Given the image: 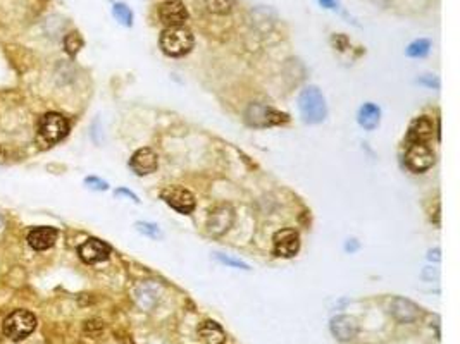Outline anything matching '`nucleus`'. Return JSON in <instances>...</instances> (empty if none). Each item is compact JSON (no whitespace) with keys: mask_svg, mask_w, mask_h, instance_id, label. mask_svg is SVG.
<instances>
[{"mask_svg":"<svg viewBox=\"0 0 460 344\" xmlns=\"http://www.w3.org/2000/svg\"><path fill=\"white\" fill-rule=\"evenodd\" d=\"M85 185H87L90 190H94V192H105V190L109 188L107 183L102 181L100 178H94V176L85 179Z\"/></svg>","mask_w":460,"mask_h":344,"instance_id":"obj_25","label":"nucleus"},{"mask_svg":"<svg viewBox=\"0 0 460 344\" xmlns=\"http://www.w3.org/2000/svg\"><path fill=\"white\" fill-rule=\"evenodd\" d=\"M234 222V210L230 205L223 203L210 210L209 217H207V231L212 236H223L224 233L231 229Z\"/></svg>","mask_w":460,"mask_h":344,"instance_id":"obj_7","label":"nucleus"},{"mask_svg":"<svg viewBox=\"0 0 460 344\" xmlns=\"http://www.w3.org/2000/svg\"><path fill=\"white\" fill-rule=\"evenodd\" d=\"M381 111L374 104H364L359 111V124L367 131H373L380 124Z\"/></svg>","mask_w":460,"mask_h":344,"instance_id":"obj_17","label":"nucleus"},{"mask_svg":"<svg viewBox=\"0 0 460 344\" xmlns=\"http://www.w3.org/2000/svg\"><path fill=\"white\" fill-rule=\"evenodd\" d=\"M199 336L202 337V341L206 344H224V341H226V332L214 320H206L199 327Z\"/></svg>","mask_w":460,"mask_h":344,"instance_id":"obj_16","label":"nucleus"},{"mask_svg":"<svg viewBox=\"0 0 460 344\" xmlns=\"http://www.w3.org/2000/svg\"><path fill=\"white\" fill-rule=\"evenodd\" d=\"M318 4L321 5V8L329 9V11H336V9H340V0H318Z\"/></svg>","mask_w":460,"mask_h":344,"instance_id":"obj_26","label":"nucleus"},{"mask_svg":"<svg viewBox=\"0 0 460 344\" xmlns=\"http://www.w3.org/2000/svg\"><path fill=\"white\" fill-rule=\"evenodd\" d=\"M206 8L210 14L216 16H226L231 12V0H206Z\"/></svg>","mask_w":460,"mask_h":344,"instance_id":"obj_21","label":"nucleus"},{"mask_svg":"<svg viewBox=\"0 0 460 344\" xmlns=\"http://www.w3.org/2000/svg\"><path fill=\"white\" fill-rule=\"evenodd\" d=\"M135 227H136V231H138V233L145 234V236H149V238H153V240H159V238H162L161 229H159V226H155V224L136 222Z\"/></svg>","mask_w":460,"mask_h":344,"instance_id":"obj_23","label":"nucleus"},{"mask_svg":"<svg viewBox=\"0 0 460 344\" xmlns=\"http://www.w3.org/2000/svg\"><path fill=\"white\" fill-rule=\"evenodd\" d=\"M78 253H80L81 260L87 262V264H98V262L107 260L109 255H111V248H109V244H105L104 241L91 238V240L85 241V243L81 244Z\"/></svg>","mask_w":460,"mask_h":344,"instance_id":"obj_11","label":"nucleus"},{"mask_svg":"<svg viewBox=\"0 0 460 344\" xmlns=\"http://www.w3.org/2000/svg\"><path fill=\"white\" fill-rule=\"evenodd\" d=\"M159 19L166 28L183 26L188 19V11H186L182 0H166L159 5Z\"/></svg>","mask_w":460,"mask_h":344,"instance_id":"obj_8","label":"nucleus"},{"mask_svg":"<svg viewBox=\"0 0 460 344\" xmlns=\"http://www.w3.org/2000/svg\"><path fill=\"white\" fill-rule=\"evenodd\" d=\"M112 16H114L116 21H118L121 26H124V28H131L133 26V19H135V16H133V11L124 4V2H116V4L112 5Z\"/></svg>","mask_w":460,"mask_h":344,"instance_id":"obj_19","label":"nucleus"},{"mask_svg":"<svg viewBox=\"0 0 460 344\" xmlns=\"http://www.w3.org/2000/svg\"><path fill=\"white\" fill-rule=\"evenodd\" d=\"M67 133H69V124H67L66 117H63L61 114H56V112H49L40 121L36 139H39L40 146L49 148V146L56 145L61 139L66 138Z\"/></svg>","mask_w":460,"mask_h":344,"instance_id":"obj_3","label":"nucleus"},{"mask_svg":"<svg viewBox=\"0 0 460 344\" xmlns=\"http://www.w3.org/2000/svg\"><path fill=\"white\" fill-rule=\"evenodd\" d=\"M116 195H124V196H128V198H131L133 202H136V203L140 202V200H138V196H136L135 193L128 192V190H118V192H116Z\"/></svg>","mask_w":460,"mask_h":344,"instance_id":"obj_27","label":"nucleus"},{"mask_svg":"<svg viewBox=\"0 0 460 344\" xmlns=\"http://www.w3.org/2000/svg\"><path fill=\"white\" fill-rule=\"evenodd\" d=\"M36 319L28 310H16L4 320V334L12 341H23L35 330Z\"/></svg>","mask_w":460,"mask_h":344,"instance_id":"obj_4","label":"nucleus"},{"mask_svg":"<svg viewBox=\"0 0 460 344\" xmlns=\"http://www.w3.org/2000/svg\"><path fill=\"white\" fill-rule=\"evenodd\" d=\"M129 167L133 169V172L138 176H146L155 172V169L159 167V159L157 153L150 148H140L133 153L131 160H129Z\"/></svg>","mask_w":460,"mask_h":344,"instance_id":"obj_10","label":"nucleus"},{"mask_svg":"<svg viewBox=\"0 0 460 344\" xmlns=\"http://www.w3.org/2000/svg\"><path fill=\"white\" fill-rule=\"evenodd\" d=\"M405 165L414 172H424L435 165V152L426 143L407 145L405 152Z\"/></svg>","mask_w":460,"mask_h":344,"instance_id":"obj_5","label":"nucleus"},{"mask_svg":"<svg viewBox=\"0 0 460 344\" xmlns=\"http://www.w3.org/2000/svg\"><path fill=\"white\" fill-rule=\"evenodd\" d=\"M161 198L171 209H175L179 214H185V216L193 212V209H195V196L182 186H166L161 192Z\"/></svg>","mask_w":460,"mask_h":344,"instance_id":"obj_6","label":"nucleus"},{"mask_svg":"<svg viewBox=\"0 0 460 344\" xmlns=\"http://www.w3.org/2000/svg\"><path fill=\"white\" fill-rule=\"evenodd\" d=\"M298 107L303 121L309 124H319L326 119V102L318 87H307L298 98Z\"/></svg>","mask_w":460,"mask_h":344,"instance_id":"obj_2","label":"nucleus"},{"mask_svg":"<svg viewBox=\"0 0 460 344\" xmlns=\"http://www.w3.org/2000/svg\"><path fill=\"white\" fill-rule=\"evenodd\" d=\"M81 47H83V38H81L80 33L73 32L69 35H66V38H64V49H66V52L69 56H76L81 50Z\"/></svg>","mask_w":460,"mask_h":344,"instance_id":"obj_22","label":"nucleus"},{"mask_svg":"<svg viewBox=\"0 0 460 344\" xmlns=\"http://www.w3.org/2000/svg\"><path fill=\"white\" fill-rule=\"evenodd\" d=\"M161 49L169 57H183L193 49V35L185 26H171L161 33Z\"/></svg>","mask_w":460,"mask_h":344,"instance_id":"obj_1","label":"nucleus"},{"mask_svg":"<svg viewBox=\"0 0 460 344\" xmlns=\"http://www.w3.org/2000/svg\"><path fill=\"white\" fill-rule=\"evenodd\" d=\"M248 114H254V119H248L254 126H257L259 119H262L259 126H271V124H281V122L288 121V115L279 114V112L272 111V108L264 107V105H252L248 108Z\"/></svg>","mask_w":460,"mask_h":344,"instance_id":"obj_14","label":"nucleus"},{"mask_svg":"<svg viewBox=\"0 0 460 344\" xmlns=\"http://www.w3.org/2000/svg\"><path fill=\"white\" fill-rule=\"evenodd\" d=\"M429 49H431V42H429V40H426V38H419V40H414V42H412L410 45L407 47L405 54H407L408 57L419 59V57L428 56Z\"/></svg>","mask_w":460,"mask_h":344,"instance_id":"obj_20","label":"nucleus"},{"mask_svg":"<svg viewBox=\"0 0 460 344\" xmlns=\"http://www.w3.org/2000/svg\"><path fill=\"white\" fill-rule=\"evenodd\" d=\"M331 330L340 341H349V339H353V337H355L357 330H359V325H357V322H355V319H353V317L342 315V317H336V319L333 320Z\"/></svg>","mask_w":460,"mask_h":344,"instance_id":"obj_15","label":"nucleus"},{"mask_svg":"<svg viewBox=\"0 0 460 344\" xmlns=\"http://www.w3.org/2000/svg\"><path fill=\"white\" fill-rule=\"evenodd\" d=\"M274 255L283 258H292L300 250V236L295 229H281L272 238Z\"/></svg>","mask_w":460,"mask_h":344,"instance_id":"obj_9","label":"nucleus"},{"mask_svg":"<svg viewBox=\"0 0 460 344\" xmlns=\"http://www.w3.org/2000/svg\"><path fill=\"white\" fill-rule=\"evenodd\" d=\"M56 241L57 229H54V227H35L28 234V243L33 250H49L56 244Z\"/></svg>","mask_w":460,"mask_h":344,"instance_id":"obj_13","label":"nucleus"},{"mask_svg":"<svg viewBox=\"0 0 460 344\" xmlns=\"http://www.w3.org/2000/svg\"><path fill=\"white\" fill-rule=\"evenodd\" d=\"M432 122L431 119L426 117V115H421V117L414 119L408 126L407 136H405V143L407 145H414V143H426L432 138Z\"/></svg>","mask_w":460,"mask_h":344,"instance_id":"obj_12","label":"nucleus"},{"mask_svg":"<svg viewBox=\"0 0 460 344\" xmlns=\"http://www.w3.org/2000/svg\"><path fill=\"white\" fill-rule=\"evenodd\" d=\"M393 313L398 320L402 322H410V320L417 319L419 308L412 301L404 298H397L393 301Z\"/></svg>","mask_w":460,"mask_h":344,"instance_id":"obj_18","label":"nucleus"},{"mask_svg":"<svg viewBox=\"0 0 460 344\" xmlns=\"http://www.w3.org/2000/svg\"><path fill=\"white\" fill-rule=\"evenodd\" d=\"M216 258L221 262V264L224 265H230V267H234V268H243V271H248V265L245 264V262L241 260H237V258H231V257H224V255L221 253H216Z\"/></svg>","mask_w":460,"mask_h":344,"instance_id":"obj_24","label":"nucleus"}]
</instances>
